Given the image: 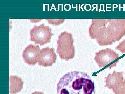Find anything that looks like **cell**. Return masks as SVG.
<instances>
[{
    "instance_id": "obj_12",
    "label": "cell",
    "mask_w": 125,
    "mask_h": 94,
    "mask_svg": "<svg viewBox=\"0 0 125 94\" xmlns=\"http://www.w3.org/2000/svg\"></svg>"
},
{
    "instance_id": "obj_5",
    "label": "cell",
    "mask_w": 125,
    "mask_h": 94,
    "mask_svg": "<svg viewBox=\"0 0 125 94\" xmlns=\"http://www.w3.org/2000/svg\"><path fill=\"white\" fill-rule=\"evenodd\" d=\"M30 35L31 41L42 46L50 42L53 34L51 28L43 24L34 26L30 30Z\"/></svg>"
},
{
    "instance_id": "obj_4",
    "label": "cell",
    "mask_w": 125,
    "mask_h": 94,
    "mask_svg": "<svg viewBox=\"0 0 125 94\" xmlns=\"http://www.w3.org/2000/svg\"><path fill=\"white\" fill-rule=\"evenodd\" d=\"M119 59L118 54L111 48L102 49L96 53L94 58L99 67L110 69L116 66Z\"/></svg>"
},
{
    "instance_id": "obj_9",
    "label": "cell",
    "mask_w": 125,
    "mask_h": 94,
    "mask_svg": "<svg viewBox=\"0 0 125 94\" xmlns=\"http://www.w3.org/2000/svg\"><path fill=\"white\" fill-rule=\"evenodd\" d=\"M9 91L11 94H16L22 90L23 87L24 82L22 78L16 76H11L9 78Z\"/></svg>"
},
{
    "instance_id": "obj_7",
    "label": "cell",
    "mask_w": 125,
    "mask_h": 94,
    "mask_svg": "<svg viewBox=\"0 0 125 94\" xmlns=\"http://www.w3.org/2000/svg\"><path fill=\"white\" fill-rule=\"evenodd\" d=\"M57 56L55 49L49 47L44 48L40 51L38 58V65L43 67L51 66L56 63Z\"/></svg>"
},
{
    "instance_id": "obj_6",
    "label": "cell",
    "mask_w": 125,
    "mask_h": 94,
    "mask_svg": "<svg viewBox=\"0 0 125 94\" xmlns=\"http://www.w3.org/2000/svg\"><path fill=\"white\" fill-rule=\"evenodd\" d=\"M105 87L112 89L115 94H125V81L123 72H117L114 71L105 77Z\"/></svg>"
},
{
    "instance_id": "obj_10",
    "label": "cell",
    "mask_w": 125,
    "mask_h": 94,
    "mask_svg": "<svg viewBox=\"0 0 125 94\" xmlns=\"http://www.w3.org/2000/svg\"><path fill=\"white\" fill-rule=\"evenodd\" d=\"M116 49H117L122 53H125V39L120 43L115 48Z\"/></svg>"
},
{
    "instance_id": "obj_1",
    "label": "cell",
    "mask_w": 125,
    "mask_h": 94,
    "mask_svg": "<svg viewBox=\"0 0 125 94\" xmlns=\"http://www.w3.org/2000/svg\"><path fill=\"white\" fill-rule=\"evenodd\" d=\"M89 33L99 45H112L125 36V19H93Z\"/></svg>"
},
{
    "instance_id": "obj_2",
    "label": "cell",
    "mask_w": 125,
    "mask_h": 94,
    "mask_svg": "<svg viewBox=\"0 0 125 94\" xmlns=\"http://www.w3.org/2000/svg\"><path fill=\"white\" fill-rule=\"evenodd\" d=\"M57 94H95L94 83L86 73L74 71L61 77L57 85Z\"/></svg>"
},
{
    "instance_id": "obj_8",
    "label": "cell",
    "mask_w": 125,
    "mask_h": 94,
    "mask_svg": "<svg viewBox=\"0 0 125 94\" xmlns=\"http://www.w3.org/2000/svg\"><path fill=\"white\" fill-rule=\"evenodd\" d=\"M40 48L38 45L30 44L23 52L22 56L25 62L29 65H34L38 62Z\"/></svg>"
},
{
    "instance_id": "obj_11",
    "label": "cell",
    "mask_w": 125,
    "mask_h": 94,
    "mask_svg": "<svg viewBox=\"0 0 125 94\" xmlns=\"http://www.w3.org/2000/svg\"><path fill=\"white\" fill-rule=\"evenodd\" d=\"M31 94H44L42 92H39V91H36L33 93Z\"/></svg>"
},
{
    "instance_id": "obj_3",
    "label": "cell",
    "mask_w": 125,
    "mask_h": 94,
    "mask_svg": "<svg viewBox=\"0 0 125 94\" xmlns=\"http://www.w3.org/2000/svg\"><path fill=\"white\" fill-rule=\"evenodd\" d=\"M74 42L72 34L70 33L64 31L60 35L57 40V52L61 59L68 61L74 57Z\"/></svg>"
}]
</instances>
